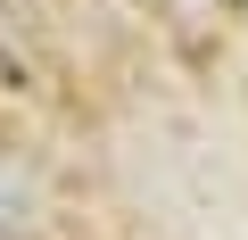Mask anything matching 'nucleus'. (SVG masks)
I'll list each match as a JSON object with an SVG mask.
<instances>
[{
	"label": "nucleus",
	"instance_id": "f257e3e1",
	"mask_svg": "<svg viewBox=\"0 0 248 240\" xmlns=\"http://www.w3.org/2000/svg\"><path fill=\"white\" fill-rule=\"evenodd\" d=\"M0 215H9V182H0Z\"/></svg>",
	"mask_w": 248,
	"mask_h": 240
},
{
	"label": "nucleus",
	"instance_id": "f03ea898",
	"mask_svg": "<svg viewBox=\"0 0 248 240\" xmlns=\"http://www.w3.org/2000/svg\"><path fill=\"white\" fill-rule=\"evenodd\" d=\"M215 9H240V0H215Z\"/></svg>",
	"mask_w": 248,
	"mask_h": 240
}]
</instances>
